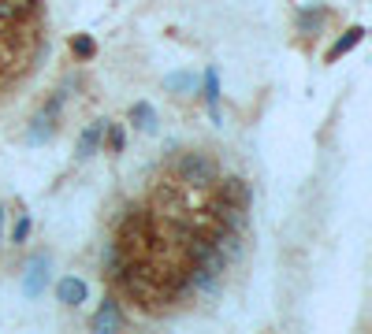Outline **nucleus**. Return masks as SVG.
<instances>
[{"mask_svg": "<svg viewBox=\"0 0 372 334\" xmlns=\"http://www.w3.org/2000/svg\"><path fill=\"white\" fill-rule=\"evenodd\" d=\"M45 283H49V257H34L23 275V294L38 297V294H45Z\"/></svg>", "mask_w": 372, "mask_h": 334, "instance_id": "nucleus-1", "label": "nucleus"}, {"mask_svg": "<svg viewBox=\"0 0 372 334\" xmlns=\"http://www.w3.org/2000/svg\"><path fill=\"white\" fill-rule=\"evenodd\" d=\"M123 327V315H120V305L112 301V297H105V305L97 309V315H94V331H120Z\"/></svg>", "mask_w": 372, "mask_h": 334, "instance_id": "nucleus-2", "label": "nucleus"}, {"mask_svg": "<svg viewBox=\"0 0 372 334\" xmlns=\"http://www.w3.org/2000/svg\"><path fill=\"white\" fill-rule=\"evenodd\" d=\"M105 126H108V123L101 119V123H89L86 130L78 134V149H75V156H78V160H89V156H94V152H97V141H101Z\"/></svg>", "mask_w": 372, "mask_h": 334, "instance_id": "nucleus-3", "label": "nucleus"}, {"mask_svg": "<svg viewBox=\"0 0 372 334\" xmlns=\"http://www.w3.org/2000/svg\"><path fill=\"white\" fill-rule=\"evenodd\" d=\"M56 297H60L63 305H83V301H86V283H83V278H75V275L60 278Z\"/></svg>", "mask_w": 372, "mask_h": 334, "instance_id": "nucleus-4", "label": "nucleus"}, {"mask_svg": "<svg viewBox=\"0 0 372 334\" xmlns=\"http://www.w3.org/2000/svg\"><path fill=\"white\" fill-rule=\"evenodd\" d=\"M131 119H134V126H138V130H145V134L157 130V112H153V104H145V101H138V104L131 108Z\"/></svg>", "mask_w": 372, "mask_h": 334, "instance_id": "nucleus-5", "label": "nucleus"}, {"mask_svg": "<svg viewBox=\"0 0 372 334\" xmlns=\"http://www.w3.org/2000/svg\"><path fill=\"white\" fill-rule=\"evenodd\" d=\"M56 104H60V101H52L49 112H41L38 119H34V130H30V141H34V145H41V141L52 134V115H56Z\"/></svg>", "mask_w": 372, "mask_h": 334, "instance_id": "nucleus-6", "label": "nucleus"}, {"mask_svg": "<svg viewBox=\"0 0 372 334\" xmlns=\"http://www.w3.org/2000/svg\"><path fill=\"white\" fill-rule=\"evenodd\" d=\"M183 175H186V178H197V182H208L212 167H208V160H205V156H197V152H194V156H186V160H183Z\"/></svg>", "mask_w": 372, "mask_h": 334, "instance_id": "nucleus-7", "label": "nucleus"}, {"mask_svg": "<svg viewBox=\"0 0 372 334\" xmlns=\"http://www.w3.org/2000/svg\"><path fill=\"white\" fill-rule=\"evenodd\" d=\"M205 97H208L212 119H220V78H216V71H205Z\"/></svg>", "mask_w": 372, "mask_h": 334, "instance_id": "nucleus-8", "label": "nucleus"}, {"mask_svg": "<svg viewBox=\"0 0 372 334\" xmlns=\"http://www.w3.org/2000/svg\"><path fill=\"white\" fill-rule=\"evenodd\" d=\"M361 38H365V30H361V26H350V30H347V38H339V41H335V45H331V52H328V60H339V56H342V52H350V49H353V45H358Z\"/></svg>", "mask_w": 372, "mask_h": 334, "instance_id": "nucleus-9", "label": "nucleus"}, {"mask_svg": "<svg viewBox=\"0 0 372 334\" xmlns=\"http://www.w3.org/2000/svg\"><path fill=\"white\" fill-rule=\"evenodd\" d=\"M194 86H197V78H194V75H183V71H175V75L164 78V89H168V93H179V89H194Z\"/></svg>", "mask_w": 372, "mask_h": 334, "instance_id": "nucleus-10", "label": "nucleus"}, {"mask_svg": "<svg viewBox=\"0 0 372 334\" xmlns=\"http://www.w3.org/2000/svg\"><path fill=\"white\" fill-rule=\"evenodd\" d=\"M71 52L75 56H83V60H89L97 52V45H94V38H86V34H75V41H71Z\"/></svg>", "mask_w": 372, "mask_h": 334, "instance_id": "nucleus-11", "label": "nucleus"}, {"mask_svg": "<svg viewBox=\"0 0 372 334\" xmlns=\"http://www.w3.org/2000/svg\"><path fill=\"white\" fill-rule=\"evenodd\" d=\"M26 238H30V219H26V215H23V219L15 223V230H12V241H15V246H19V241H26Z\"/></svg>", "mask_w": 372, "mask_h": 334, "instance_id": "nucleus-12", "label": "nucleus"}, {"mask_svg": "<svg viewBox=\"0 0 372 334\" xmlns=\"http://www.w3.org/2000/svg\"><path fill=\"white\" fill-rule=\"evenodd\" d=\"M105 130H108V126H105ZM108 134H112V149L120 152V149H123V130H120V126H112Z\"/></svg>", "mask_w": 372, "mask_h": 334, "instance_id": "nucleus-13", "label": "nucleus"}]
</instances>
